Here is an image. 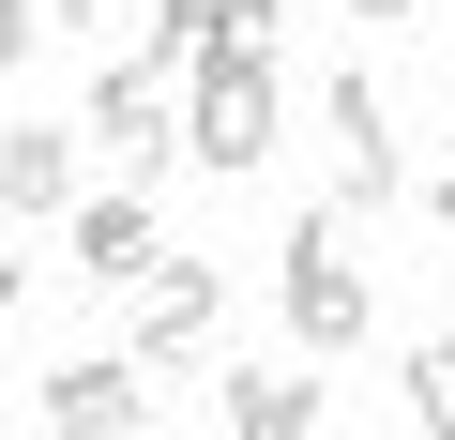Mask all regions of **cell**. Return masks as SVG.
<instances>
[{"label": "cell", "instance_id": "cell-1", "mask_svg": "<svg viewBox=\"0 0 455 440\" xmlns=\"http://www.w3.org/2000/svg\"><path fill=\"white\" fill-rule=\"evenodd\" d=\"M274 137H289V76H274V46H228V61H197L182 76V152L197 167H274Z\"/></svg>", "mask_w": 455, "mask_h": 440}, {"label": "cell", "instance_id": "cell-2", "mask_svg": "<svg viewBox=\"0 0 455 440\" xmlns=\"http://www.w3.org/2000/svg\"><path fill=\"white\" fill-rule=\"evenodd\" d=\"M274 259H289V274H274V289H289V334H304V349H364L379 289H364V259H349V197H334V212H304Z\"/></svg>", "mask_w": 455, "mask_h": 440}, {"label": "cell", "instance_id": "cell-3", "mask_svg": "<svg viewBox=\"0 0 455 440\" xmlns=\"http://www.w3.org/2000/svg\"><path fill=\"white\" fill-rule=\"evenodd\" d=\"M107 304H122V349H137V364H197V349L228 334V274L182 259V244H167L137 289H107Z\"/></svg>", "mask_w": 455, "mask_h": 440}, {"label": "cell", "instance_id": "cell-4", "mask_svg": "<svg viewBox=\"0 0 455 440\" xmlns=\"http://www.w3.org/2000/svg\"><path fill=\"white\" fill-rule=\"evenodd\" d=\"M76 137H92L122 182H152V167L182 152V107H167V76H152V61H107V76H92V107H76Z\"/></svg>", "mask_w": 455, "mask_h": 440}, {"label": "cell", "instance_id": "cell-5", "mask_svg": "<svg viewBox=\"0 0 455 440\" xmlns=\"http://www.w3.org/2000/svg\"><path fill=\"white\" fill-rule=\"evenodd\" d=\"M46 425H61V440H137V425H152V364H137V349L46 364Z\"/></svg>", "mask_w": 455, "mask_h": 440}, {"label": "cell", "instance_id": "cell-6", "mask_svg": "<svg viewBox=\"0 0 455 440\" xmlns=\"http://www.w3.org/2000/svg\"><path fill=\"white\" fill-rule=\"evenodd\" d=\"M76 167H92L76 122H0V212H16V228H61V212H76Z\"/></svg>", "mask_w": 455, "mask_h": 440}, {"label": "cell", "instance_id": "cell-7", "mask_svg": "<svg viewBox=\"0 0 455 440\" xmlns=\"http://www.w3.org/2000/svg\"><path fill=\"white\" fill-rule=\"evenodd\" d=\"M61 259H76L92 289H137V274L167 259V228H152V197L122 182V197H76V212H61Z\"/></svg>", "mask_w": 455, "mask_h": 440}, {"label": "cell", "instance_id": "cell-8", "mask_svg": "<svg viewBox=\"0 0 455 440\" xmlns=\"http://www.w3.org/2000/svg\"><path fill=\"white\" fill-rule=\"evenodd\" d=\"M319 107H334V152H349V182H334V197H349V212H379V197L410 182V167H395V107H379L364 76H334Z\"/></svg>", "mask_w": 455, "mask_h": 440}, {"label": "cell", "instance_id": "cell-9", "mask_svg": "<svg viewBox=\"0 0 455 440\" xmlns=\"http://www.w3.org/2000/svg\"><path fill=\"white\" fill-rule=\"evenodd\" d=\"M212 425H228V440H304V425H319V380H274V364H228V380H212Z\"/></svg>", "mask_w": 455, "mask_h": 440}, {"label": "cell", "instance_id": "cell-10", "mask_svg": "<svg viewBox=\"0 0 455 440\" xmlns=\"http://www.w3.org/2000/svg\"><path fill=\"white\" fill-rule=\"evenodd\" d=\"M410 425H440V440H455V334H425V349H410Z\"/></svg>", "mask_w": 455, "mask_h": 440}, {"label": "cell", "instance_id": "cell-11", "mask_svg": "<svg viewBox=\"0 0 455 440\" xmlns=\"http://www.w3.org/2000/svg\"><path fill=\"white\" fill-rule=\"evenodd\" d=\"M31 46H46V31H31V0H0V76H16Z\"/></svg>", "mask_w": 455, "mask_h": 440}, {"label": "cell", "instance_id": "cell-12", "mask_svg": "<svg viewBox=\"0 0 455 440\" xmlns=\"http://www.w3.org/2000/svg\"><path fill=\"white\" fill-rule=\"evenodd\" d=\"M107 16V0H31V31H92Z\"/></svg>", "mask_w": 455, "mask_h": 440}, {"label": "cell", "instance_id": "cell-13", "mask_svg": "<svg viewBox=\"0 0 455 440\" xmlns=\"http://www.w3.org/2000/svg\"><path fill=\"white\" fill-rule=\"evenodd\" d=\"M425 228H440V274H455V182H425Z\"/></svg>", "mask_w": 455, "mask_h": 440}, {"label": "cell", "instance_id": "cell-14", "mask_svg": "<svg viewBox=\"0 0 455 440\" xmlns=\"http://www.w3.org/2000/svg\"><path fill=\"white\" fill-rule=\"evenodd\" d=\"M16 304H31V274H16V259H0V334H16Z\"/></svg>", "mask_w": 455, "mask_h": 440}, {"label": "cell", "instance_id": "cell-15", "mask_svg": "<svg viewBox=\"0 0 455 440\" xmlns=\"http://www.w3.org/2000/svg\"><path fill=\"white\" fill-rule=\"evenodd\" d=\"M349 16H425V0H349Z\"/></svg>", "mask_w": 455, "mask_h": 440}]
</instances>
